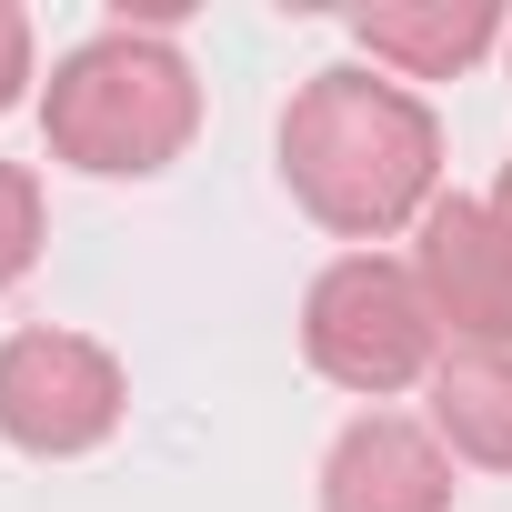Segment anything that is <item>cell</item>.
Returning a JSON list of instances; mask_svg holds the SVG:
<instances>
[{"label": "cell", "mask_w": 512, "mask_h": 512, "mask_svg": "<svg viewBox=\"0 0 512 512\" xmlns=\"http://www.w3.org/2000/svg\"><path fill=\"white\" fill-rule=\"evenodd\" d=\"M282 181L322 231L392 241L402 221H422L442 201L432 191L442 181V121L402 81H382L362 61H332L282 111Z\"/></svg>", "instance_id": "cell-1"}, {"label": "cell", "mask_w": 512, "mask_h": 512, "mask_svg": "<svg viewBox=\"0 0 512 512\" xmlns=\"http://www.w3.org/2000/svg\"><path fill=\"white\" fill-rule=\"evenodd\" d=\"M131 412V382L121 362L91 342V332H61V322H31L0 342V442L31 452V462H81L121 432Z\"/></svg>", "instance_id": "cell-4"}, {"label": "cell", "mask_w": 512, "mask_h": 512, "mask_svg": "<svg viewBox=\"0 0 512 512\" xmlns=\"http://www.w3.org/2000/svg\"><path fill=\"white\" fill-rule=\"evenodd\" d=\"M191 131H201V81L171 51V21L91 31L41 91L51 161H71L91 181H151V171H171L191 151Z\"/></svg>", "instance_id": "cell-2"}, {"label": "cell", "mask_w": 512, "mask_h": 512, "mask_svg": "<svg viewBox=\"0 0 512 512\" xmlns=\"http://www.w3.org/2000/svg\"><path fill=\"white\" fill-rule=\"evenodd\" d=\"M492 211H502V221H512V161H502V191H492Z\"/></svg>", "instance_id": "cell-11"}, {"label": "cell", "mask_w": 512, "mask_h": 512, "mask_svg": "<svg viewBox=\"0 0 512 512\" xmlns=\"http://www.w3.org/2000/svg\"><path fill=\"white\" fill-rule=\"evenodd\" d=\"M302 352H312L322 382H342L362 402H392V392L442 372V322H432L412 262H392V251H342L312 282V302H302Z\"/></svg>", "instance_id": "cell-3"}, {"label": "cell", "mask_w": 512, "mask_h": 512, "mask_svg": "<svg viewBox=\"0 0 512 512\" xmlns=\"http://www.w3.org/2000/svg\"><path fill=\"white\" fill-rule=\"evenodd\" d=\"M452 492L462 482H452L442 432L402 412H362L322 452V512H452Z\"/></svg>", "instance_id": "cell-6"}, {"label": "cell", "mask_w": 512, "mask_h": 512, "mask_svg": "<svg viewBox=\"0 0 512 512\" xmlns=\"http://www.w3.org/2000/svg\"><path fill=\"white\" fill-rule=\"evenodd\" d=\"M412 282L442 322L452 352H502L512 362V221L492 201H432L412 241Z\"/></svg>", "instance_id": "cell-5"}, {"label": "cell", "mask_w": 512, "mask_h": 512, "mask_svg": "<svg viewBox=\"0 0 512 512\" xmlns=\"http://www.w3.org/2000/svg\"><path fill=\"white\" fill-rule=\"evenodd\" d=\"M352 41L372 51L382 81H452L502 41V11L492 0H372L352 21Z\"/></svg>", "instance_id": "cell-7"}, {"label": "cell", "mask_w": 512, "mask_h": 512, "mask_svg": "<svg viewBox=\"0 0 512 512\" xmlns=\"http://www.w3.org/2000/svg\"><path fill=\"white\" fill-rule=\"evenodd\" d=\"M41 262V171L31 161H0V292Z\"/></svg>", "instance_id": "cell-9"}, {"label": "cell", "mask_w": 512, "mask_h": 512, "mask_svg": "<svg viewBox=\"0 0 512 512\" xmlns=\"http://www.w3.org/2000/svg\"><path fill=\"white\" fill-rule=\"evenodd\" d=\"M432 432L452 462L512 472V362L502 352H442L432 372Z\"/></svg>", "instance_id": "cell-8"}, {"label": "cell", "mask_w": 512, "mask_h": 512, "mask_svg": "<svg viewBox=\"0 0 512 512\" xmlns=\"http://www.w3.org/2000/svg\"><path fill=\"white\" fill-rule=\"evenodd\" d=\"M21 91H31V21L0 0V111H11Z\"/></svg>", "instance_id": "cell-10"}]
</instances>
